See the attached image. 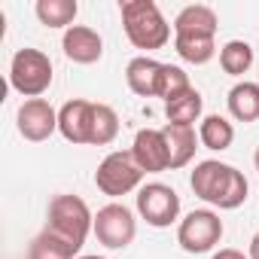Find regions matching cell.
<instances>
[{
  "mask_svg": "<svg viewBox=\"0 0 259 259\" xmlns=\"http://www.w3.org/2000/svg\"><path fill=\"white\" fill-rule=\"evenodd\" d=\"M189 186H192V192H195L198 198L210 201V204L220 207V210H235V207H241V204L247 201V189H250V186H247V177H244L238 168L223 165V162H213V159L195 165V171H192V177H189Z\"/></svg>",
  "mask_w": 259,
  "mask_h": 259,
  "instance_id": "cell-1",
  "label": "cell"
},
{
  "mask_svg": "<svg viewBox=\"0 0 259 259\" xmlns=\"http://www.w3.org/2000/svg\"><path fill=\"white\" fill-rule=\"evenodd\" d=\"M119 13H122L125 37L132 40V46L153 52L171 40V25L165 22L162 10L153 0H122Z\"/></svg>",
  "mask_w": 259,
  "mask_h": 259,
  "instance_id": "cell-2",
  "label": "cell"
},
{
  "mask_svg": "<svg viewBox=\"0 0 259 259\" xmlns=\"http://www.w3.org/2000/svg\"><path fill=\"white\" fill-rule=\"evenodd\" d=\"M92 229H95V217H92L89 204L79 195H55L49 201L46 232H52L55 238H61V241H67L70 247L79 250Z\"/></svg>",
  "mask_w": 259,
  "mask_h": 259,
  "instance_id": "cell-3",
  "label": "cell"
},
{
  "mask_svg": "<svg viewBox=\"0 0 259 259\" xmlns=\"http://www.w3.org/2000/svg\"><path fill=\"white\" fill-rule=\"evenodd\" d=\"M10 85L19 95H25L28 101L40 98L52 85V61H49V55L40 52V49H19L13 55V64H10Z\"/></svg>",
  "mask_w": 259,
  "mask_h": 259,
  "instance_id": "cell-4",
  "label": "cell"
},
{
  "mask_svg": "<svg viewBox=\"0 0 259 259\" xmlns=\"http://www.w3.org/2000/svg\"><path fill=\"white\" fill-rule=\"evenodd\" d=\"M141 180H144V171L135 162L132 150H128V153H122V150L119 153H110L98 165V171H95V186L104 195H110V198H119V195L135 192L141 186Z\"/></svg>",
  "mask_w": 259,
  "mask_h": 259,
  "instance_id": "cell-5",
  "label": "cell"
},
{
  "mask_svg": "<svg viewBox=\"0 0 259 259\" xmlns=\"http://www.w3.org/2000/svg\"><path fill=\"white\" fill-rule=\"evenodd\" d=\"M92 232L107 250H125L138 235V220L125 204L113 201V204H107L95 213V229Z\"/></svg>",
  "mask_w": 259,
  "mask_h": 259,
  "instance_id": "cell-6",
  "label": "cell"
},
{
  "mask_svg": "<svg viewBox=\"0 0 259 259\" xmlns=\"http://www.w3.org/2000/svg\"><path fill=\"white\" fill-rule=\"evenodd\" d=\"M223 238V220L213 210H192L186 220H180L177 229V244L186 253H207L220 244Z\"/></svg>",
  "mask_w": 259,
  "mask_h": 259,
  "instance_id": "cell-7",
  "label": "cell"
},
{
  "mask_svg": "<svg viewBox=\"0 0 259 259\" xmlns=\"http://www.w3.org/2000/svg\"><path fill=\"white\" fill-rule=\"evenodd\" d=\"M138 213L153 229H168L180 217V195L165 183H147L138 192Z\"/></svg>",
  "mask_w": 259,
  "mask_h": 259,
  "instance_id": "cell-8",
  "label": "cell"
},
{
  "mask_svg": "<svg viewBox=\"0 0 259 259\" xmlns=\"http://www.w3.org/2000/svg\"><path fill=\"white\" fill-rule=\"evenodd\" d=\"M58 132V113L46 98H31L19 107V135L25 141H49Z\"/></svg>",
  "mask_w": 259,
  "mask_h": 259,
  "instance_id": "cell-9",
  "label": "cell"
},
{
  "mask_svg": "<svg viewBox=\"0 0 259 259\" xmlns=\"http://www.w3.org/2000/svg\"><path fill=\"white\" fill-rule=\"evenodd\" d=\"M132 156L141 165L144 174H159L171 168V156H168V141L162 128H141L132 144Z\"/></svg>",
  "mask_w": 259,
  "mask_h": 259,
  "instance_id": "cell-10",
  "label": "cell"
},
{
  "mask_svg": "<svg viewBox=\"0 0 259 259\" xmlns=\"http://www.w3.org/2000/svg\"><path fill=\"white\" fill-rule=\"evenodd\" d=\"M92 113L95 104L73 98L58 110V132L67 144H92Z\"/></svg>",
  "mask_w": 259,
  "mask_h": 259,
  "instance_id": "cell-11",
  "label": "cell"
},
{
  "mask_svg": "<svg viewBox=\"0 0 259 259\" xmlns=\"http://www.w3.org/2000/svg\"><path fill=\"white\" fill-rule=\"evenodd\" d=\"M61 49L70 61L76 64H95L101 55H104V40L95 28H85V25H73L64 31V40H61Z\"/></svg>",
  "mask_w": 259,
  "mask_h": 259,
  "instance_id": "cell-12",
  "label": "cell"
},
{
  "mask_svg": "<svg viewBox=\"0 0 259 259\" xmlns=\"http://www.w3.org/2000/svg\"><path fill=\"white\" fill-rule=\"evenodd\" d=\"M162 67H165V64H159V61H153V58H147V55L132 58V61H128V67H125L128 89H132L135 95H141V98H153V95H159V76H162Z\"/></svg>",
  "mask_w": 259,
  "mask_h": 259,
  "instance_id": "cell-13",
  "label": "cell"
},
{
  "mask_svg": "<svg viewBox=\"0 0 259 259\" xmlns=\"http://www.w3.org/2000/svg\"><path fill=\"white\" fill-rule=\"evenodd\" d=\"M165 141H168V156H171V168H183L192 162L195 150H198V135H195V125H165Z\"/></svg>",
  "mask_w": 259,
  "mask_h": 259,
  "instance_id": "cell-14",
  "label": "cell"
},
{
  "mask_svg": "<svg viewBox=\"0 0 259 259\" xmlns=\"http://www.w3.org/2000/svg\"><path fill=\"white\" fill-rule=\"evenodd\" d=\"M217 13L204 4H192L180 10L174 19V34H201V37H217Z\"/></svg>",
  "mask_w": 259,
  "mask_h": 259,
  "instance_id": "cell-15",
  "label": "cell"
},
{
  "mask_svg": "<svg viewBox=\"0 0 259 259\" xmlns=\"http://www.w3.org/2000/svg\"><path fill=\"white\" fill-rule=\"evenodd\" d=\"M229 113L238 119V122H256L259 119V85L256 82H238L232 85L229 92Z\"/></svg>",
  "mask_w": 259,
  "mask_h": 259,
  "instance_id": "cell-16",
  "label": "cell"
},
{
  "mask_svg": "<svg viewBox=\"0 0 259 259\" xmlns=\"http://www.w3.org/2000/svg\"><path fill=\"white\" fill-rule=\"evenodd\" d=\"M198 141H201V147L223 153V150H229L232 141H235V128H232V122H229L226 116H220V113L204 116L201 125H198Z\"/></svg>",
  "mask_w": 259,
  "mask_h": 259,
  "instance_id": "cell-17",
  "label": "cell"
},
{
  "mask_svg": "<svg viewBox=\"0 0 259 259\" xmlns=\"http://www.w3.org/2000/svg\"><path fill=\"white\" fill-rule=\"evenodd\" d=\"M34 13L46 28H73L79 4L76 0H37Z\"/></svg>",
  "mask_w": 259,
  "mask_h": 259,
  "instance_id": "cell-18",
  "label": "cell"
},
{
  "mask_svg": "<svg viewBox=\"0 0 259 259\" xmlns=\"http://www.w3.org/2000/svg\"><path fill=\"white\" fill-rule=\"evenodd\" d=\"M174 49L189 64H207L217 52V43L213 37H201V34H174Z\"/></svg>",
  "mask_w": 259,
  "mask_h": 259,
  "instance_id": "cell-19",
  "label": "cell"
},
{
  "mask_svg": "<svg viewBox=\"0 0 259 259\" xmlns=\"http://www.w3.org/2000/svg\"><path fill=\"white\" fill-rule=\"evenodd\" d=\"M201 107H204V101H201L198 89H189L180 98L165 104V116H168L171 125H195L198 116H201Z\"/></svg>",
  "mask_w": 259,
  "mask_h": 259,
  "instance_id": "cell-20",
  "label": "cell"
},
{
  "mask_svg": "<svg viewBox=\"0 0 259 259\" xmlns=\"http://www.w3.org/2000/svg\"><path fill=\"white\" fill-rule=\"evenodd\" d=\"M220 64L229 76H244L253 67V46L244 40H229L220 49Z\"/></svg>",
  "mask_w": 259,
  "mask_h": 259,
  "instance_id": "cell-21",
  "label": "cell"
},
{
  "mask_svg": "<svg viewBox=\"0 0 259 259\" xmlns=\"http://www.w3.org/2000/svg\"><path fill=\"white\" fill-rule=\"evenodd\" d=\"M79 250L76 247H70L67 241H61V238H55L52 232H40L34 241H31V247H28V259H73Z\"/></svg>",
  "mask_w": 259,
  "mask_h": 259,
  "instance_id": "cell-22",
  "label": "cell"
},
{
  "mask_svg": "<svg viewBox=\"0 0 259 259\" xmlns=\"http://www.w3.org/2000/svg\"><path fill=\"white\" fill-rule=\"evenodd\" d=\"M119 135V116L107 104H95L92 113V147H107Z\"/></svg>",
  "mask_w": 259,
  "mask_h": 259,
  "instance_id": "cell-23",
  "label": "cell"
},
{
  "mask_svg": "<svg viewBox=\"0 0 259 259\" xmlns=\"http://www.w3.org/2000/svg\"><path fill=\"white\" fill-rule=\"evenodd\" d=\"M189 89H192V82H189V76H186L183 67H177V64H165V67H162V76H159V98H165V104L174 101V98H180V95L189 92Z\"/></svg>",
  "mask_w": 259,
  "mask_h": 259,
  "instance_id": "cell-24",
  "label": "cell"
},
{
  "mask_svg": "<svg viewBox=\"0 0 259 259\" xmlns=\"http://www.w3.org/2000/svg\"><path fill=\"white\" fill-rule=\"evenodd\" d=\"M213 259H250V256H244L241 250H232V247H226V250L213 253Z\"/></svg>",
  "mask_w": 259,
  "mask_h": 259,
  "instance_id": "cell-25",
  "label": "cell"
},
{
  "mask_svg": "<svg viewBox=\"0 0 259 259\" xmlns=\"http://www.w3.org/2000/svg\"><path fill=\"white\" fill-rule=\"evenodd\" d=\"M250 259H259V238L250 241Z\"/></svg>",
  "mask_w": 259,
  "mask_h": 259,
  "instance_id": "cell-26",
  "label": "cell"
},
{
  "mask_svg": "<svg viewBox=\"0 0 259 259\" xmlns=\"http://www.w3.org/2000/svg\"><path fill=\"white\" fill-rule=\"evenodd\" d=\"M253 162H256V171H259V150H256V156H253Z\"/></svg>",
  "mask_w": 259,
  "mask_h": 259,
  "instance_id": "cell-27",
  "label": "cell"
},
{
  "mask_svg": "<svg viewBox=\"0 0 259 259\" xmlns=\"http://www.w3.org/2000/svg\"><path fill=\"white\" fill-rule=\"evenodd\" d=\"M79 259H104V256H79Z\"/></svg>",
  "mask_w": 259,
  "mask_h": 259,
  "instance_id": "cell-28",
  "label": "cell"
},
{
  "mask_svg": "<svg viewBox=\"0 0 259 259\" xmlns=\"http://www.w3.org/2000/svg\"><path fill=\"white\" fill-rule=\"evenodd\" d=\"M256 238H259V235H256Z\"/></svg>",
  "mask_w": 259,
  "mask_h": 259,
  "instance_id": "cell-29",
  "label": "cell"
}]
</instances>
